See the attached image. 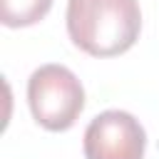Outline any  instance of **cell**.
I'll list each match as a JSON object with an SVG mask.
<instances>
[{
	"instance_id": "1",
	"label": "cell",
	"mask_w": 159,
	"mask_h": 159,
	"mask_svg": "<svg viewBox=\"0 0 159 159\" xmlns=\"http://www.w3.org/2000/svg\"><path fill=\"white\" fill-rule=\"evenodd\" d=\"M142 30L137 0H70V40L92 57H114L127 52Z\"/></svg>"
},
{
	"instance_id": "2",
	"label": "cell",
	"mask_w": 159,
	"mask_h": 159,
	"mask_svg": "<svg viewBox=\"0 0 159 159\" xmlns=\"http://www.w3.org/2000/svg\"><path fill=\"white\" fill-rule=\"evenodd\" d=\"M27 102L40 127L65 132L84 109V89L72 70L62 65H42L27 80Z\"/></svg>"
},
{
	"instance_id": "3",
	"label": "cell",
	"mask_w": 159,
	"mask_h": 159,
	"mask_svg": "<svg viewBox=\"0 0 159 159\" xmlns=\"http://www.w3.org/2000/svg\"><path fill=\"white\" fill-rule=\"evenodd\" d=\"M144 147V127L122 109H107L97 114L84 129L87 159H142Z\"/></svg>"
},
{
	"instance_id": "4",
	"label": "cell",
	"mask_w": 159,
	"mask_h": 159,
	"mask_svg": "<svg viewBox=\"0 0 159 159\" xmlns=\"http://www.w3.org/2000/svg\"><path fill=\"white\" fill-rule=\"evenodd\" d=\"M52 7V0H0V20L7 27H27L40 22Z\"/></svg>"
}]
</instances>
